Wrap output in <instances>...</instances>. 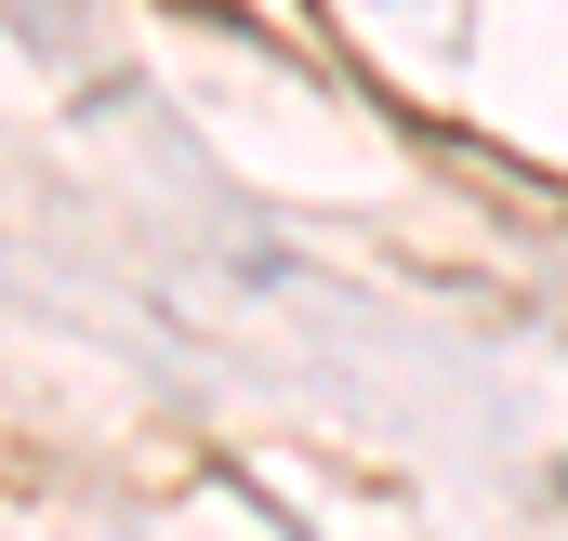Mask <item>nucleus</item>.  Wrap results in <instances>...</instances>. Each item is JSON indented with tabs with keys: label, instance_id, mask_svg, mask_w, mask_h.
Listing matches in <instances>:
<instances>
[]
</instances>
